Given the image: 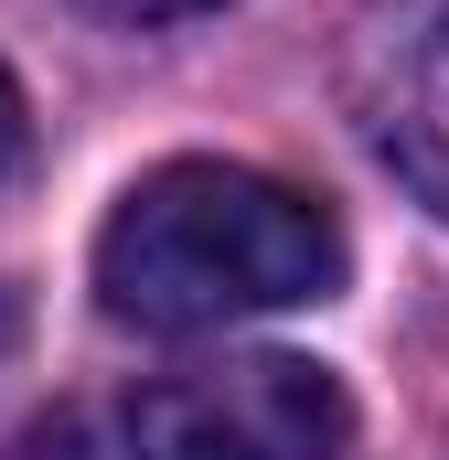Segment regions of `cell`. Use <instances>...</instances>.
Wrapping results in <instances>:
<instances>
[{
	"instance_id": "obj_1",
	"label": "cell",
	"mask_w": 449,
	"mask_h": 460,
	"mask_svg": "<svg viewBox=\"0 0 449 460\" xmlns=\"http://www.w3.org/2000/svg\"><path fill=\"white\" fill-rule=\"evenodd\" d=\"M332 289L342 226L246 161H161L128 182V204L97 235V300L139 332H224Z\"/></svg>"
},
{
	"instance_id": "obj_2",
	"label": "cell",
	"mask_w": 449,
	"mask_h": 460,
	"mask_svg": "<svg viewBox=\"0 0 449 460\" xmlns=\"http://www.w3.org/2000/svg\"><path fill=\"white\" fill-rule=\"evenodd\" d=\"M353 396L311 353H224L128 396V460H342Z\"/></svg>"
},
{
	"instance_id": "obj_3",
	"label": "cell",
	"mask_w": 449,
	"mask_h": 460,
	"mask_svg": "<svg viewBox=\"0 0 449 460\" xmlns=\"http://www.w3.org/2000/svg\"><path fill=\"white\" fill-rule=\"evenodd\" d=\"M342 108L364 150L449 226V0H374L353 22Z\"/></svg>"
},
{
	"instance_id": "obj_4",
	"label": "cell",
	"mask_w": 449,
	"mask_h": 460,
	"mask_svg": "<svg viewBox=\"0 0 449 460\" xmlns=\"http://www.w3.org/2000/svg\"><path fill=\"white\" fill-rule=\"evenodd\" d=\"M22 139H32V118H22V86H11V65H0V182L22 172Z\"/></svg>"
},
{
	"instance_id": "obj_5",
	"label": "cell",
	"mask_w": 449,
	"mask_h": 460,
	"mask_svg": "<svg viewBox=\"0 0 449 460\" xmlns=\"http://www.w3.org/2000/svg\"><path fill=\"white\" fill-rule=\"evenodd\" d=\"M108 22H193V11H224V0H86Z\"/></svg>"
},
{
	"instance_id": "obj_6",
	"label": "cell",
	"mask_w": 449,
	"mask_h": 460,
	"mask_svg": "<svg viewBox=\"0 0 449 460\" xmlns=\"http://www.w3.org/2000/svg\"><path fill=\"white\" fill-rule=\"evenodd\" d=\"M22 343V300H11V289H0V353Z\"/></svg>"
}]
</instances>
